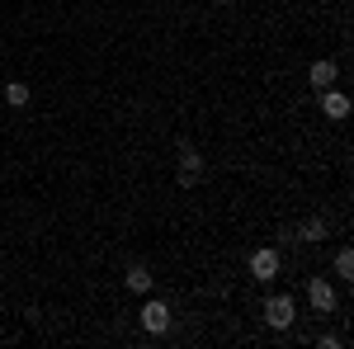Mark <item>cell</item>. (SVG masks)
I'll return each mask as SVG.
<instances>
[{
  "mask_svg": "<svg viewBox=\"0 0 354 349\" xmlns=\"http://www.w3.org/2000/svg\"><path fill=\"white\" fill-rule=\"evenodd\" d=\"M279 250H270V245H260V250H250V274H255V283H270V279H279Z\"/></svg>",
  "mask_w": 354,
  "mask_h": 349,
  "instance_id": "6da1fadb",
  "label": "cell"
},
{
  "mask_svg": "<svg viewBox=\"0 0 354 349\" xmlns=\"http://www.w3.org/2000/svg\"><path fill=\"white\" fill-rule=\"evenodd\" d=\"M265 321L274 326V330H288V326L298 321V307H293V297H270V302H265Z\"/></svg>",
  "mask_w": 354,
  "mask_h": 349,
  "instance_id": "7a4b0ae2",
  "label": "cell"
},
{
  "mask_svg": "<svg viewBox=\"0 0 354 349\" xmlns=\"http://www.w3.org/2000/svg\"><path fill=\"white\" fill-rule=\"evenodd\" d=\"M142 330L165 335V330H170V307H165V302H147V307H142Z\"/></svg>",
  "mask_w": 354,
  "mask_h": 349,
  "instance_id": "3957f363",
  "label": "cell"
},
{
  "mask_svg": "<svg viewBox=\"0 0 354 349\" xmlns=\"http://www.w3.org/2000/svg\"><path fill=\"white\" fill-rule=\"evenodd\" d=\"M322 113H326V118H335V123H340V118H350V95H340V90H322Z\"/></svg>",
  "mask_w": 354,
  "mask_h": 349,
  "instance_id": "277c9868",
  "label": "cell"
},
{
  "mask_svg": "<svg viewBox=\"0 0 354 349\" xmlns=\"http://www.w3.org/2000/svg\"><path fill=\"white\" fill-rule=\"evenodd\" d=\"M307 297H312L317 312H330V307H335V288H330L326 279H312V283H307Z\"/></svg>",
  "mask_w": 354,
  "mask_h": 349,
  "instance_id": "5b68a950",
  "label": "cell"
},
{
  "mask_svg": "<svg viewBox=\"0 0 354 349\" xmlns=\"http://www.w3.org/2000/svg\"><path fill=\"white\" fill-rule=\"evenodd\" d=\"M307 81L317 85V90H326V85H335V62H312V71H307Z\"/></svg>",
  "mask_w": 354,
  "mask_h": 349,
  "instance_id": "8992f818",
  "label": "cell"
},
{
  "mask_svg": "<svg viewBox=\"0 0 354 349\" xmlns=\"http://www.w3.org/2000/svg\"><path fill=\"white\" fill-rule=\"evenodd\" d=\"M198 165H203V161L185 147V151H180V185H194V180H198Z\"/></svg>",
  "mask_w": 354,
  "mask_h": 349,
  "instance_id": "52a82bcc",
  "label": "cell"
},
{
  "mask_svg": "<svg viewBox=\"0 0 354 349\" xmlns=\"http://www.w3.org/2000/svg\"><path fill=\"white\" fill-rule=\"evenodd\" d=\"M123 283H128L133 293H147V288H151V274H147L142 265H133V269H128V279H123Z\"/></svg>",
  "mask_w": 354,
  "mask_h": 349,
  "instance_id": "ba28073f",
  "label": "cell"
},
{
  "mask_svg": "<svg viewBox=\"0 0 354 349\" xmlns=\"http://www.w3.org/2000/svg\"><path fill=\"white\" fill-rule=\"evenodd\" d=\"M5 100H10L15 109H19V104H28V90H24V81H10V85H5Z\"/></svg>",
  "mask_w": 354,
  "mask_h": 349,
  "instance_id": "9c48e42d",
  "label": "cell"
},
{
  "mask_svg": "<svg viewBox=\"0 0 354 349\" xmlns=\"http://www.w3.org/2000/svg\"><path fill=\"white\" fill-rule=\"evenodd\" d=\"M335 274H340V279H354V250H340V255H335Z\"/></svg>",
  "mask_w": 354,
  "mask_h": 349,
  "instance_id": "30bf717a",
  "label": "cell"
},
{
  "mask_svg": "<svg viewBox=\"0 0 354 349\" xmlns=\"http://www.w3.org/2000/svg\"><path fill=\"white\" fill-rule=\"evenodd\" d=\"M322 236H326V222H307L302 227V241H322Z\"/></svg>",
  "mask_w": 354,
  "mask_h": 349,
  "instance_id": "8fae6325",
  "label": "cell"
}]
</instances>
